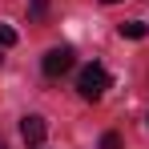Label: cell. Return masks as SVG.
Listing matches in <instances>:
<instances>
[{
    "mask_svg": "<svg viewBox=\"0 0 149 149\" xmlns=\"http://www.w3.org/2000/svg\"><path fill=\"white\" fill-rule=\"evenodd\" d=\"M0 45H4V49L16 45V28H12V24H0Z\"/></svg>",
    "mask_w": 149,
    "mask_h": 149,
    "instance_id": "cell-5",
    "label": "cell"
},
{
    "mask_svg": "<svg viewBox=\"0 0 149 149\" xmlns=\"http://www.w3.org/2000/svg\"><path fill=\"white\" fill-rule=\"evenodd\" d=\"M40 69H45V77H65L69 69H73V49H69V45L49 49V52H45V61H40Z\"/></svg>",
    "mask_w": 149,
    "mask_h": 149,
    "instance_id": "cell-2",
    "label": "cell"
},
{
    "mask_svg": "<svg viewBox=\"0 0 149 149\" xmlns=\"http://www.w3.org/2000/svg\"><path fill=\"white\" fill-rule=\"evenodd\" d=\"M45 12V0H32V16H40Z\"/></svg>",
    "mask_w": 149,
    "mask_h": 149,
    "instance_id": "cell-7",
    "label": "cell"
},
{
    "mask_svg": "<svg viewBox=\"0 0 149 149\" xmlns=\"http://www.w3.org/2000/svg\"><path fill=\"white\" fill-rule=\"evenodd\" d=\"M4 52H8V49H4V45H0V61H4Z\"/></svg>",
    "mask_w": 149,
    "mask_h": 149,
    "instance_id": "cell-8",
    "label": "cell"
},
{
    "mask_svg": "<svg viewBox=\"0 0 149 149\" xmlns=\"http://www.w3.org/2000/svg\"><path fill=\"white\" fill-rule=\"evenodd\" d=\"M109 85H113V77H109V69H105V65H85V69H81V77H77V93H81L85 101H101Z\"/></svg>",
    "mask_w": 149,
    "mask_h": 149,
    "instance_id": "cell-1",
    "label": "cell"
},
{
    "mask_svg": "<svg viewBox=\"0 0 149 149\" xmlns=\"http://www.w3.org/2000/svg\"><path fill=\"white\" fill-rule=\"evenodd\" d=\"M20 137H24L28 145H45V137H49V125H45V117H40V113H28L24 121H20Z\"/></svg>",
    "mask_w": 149,
    "mask_h": 149,
    "instance_id": "cell-3",
    "label": "cell"
},
{
    "mask_svg": "<svg viewBox=\"0 0 149 149\" xmlns=\"http://www.w3.org/2000/svg\"><path fill=\"white\" fill-rule=\"evenodd\" d=\"M117 32L129 36V40H145V36H149V28L141 24V20H125V24H117Z\"/></svg>",
    "mask_w": 149,
    "mask_h": 149,
    "instance_id": "cell-4",
    "label": "cell"
},
{
    "mask_svg": "<svg viewBox=\"0 0 149 149\" xmlns=\"http://www.w3.org/2000/svg\"><path fill=\"white\" fill-rule=\"evenodd\" d=\"M0 149H4V145H0Z\"/></svg>",
    "mask_w": 149,
    "mask_h": 149,
    "instance_id": "cell-10",
    "label": "cell"
},
{
    "mask_svg": "<svg viewBox=\"0 0 149 149\" xmlns=\"http://www.w3.org/2000/svg\"><path fill=\"white\" fill-rule=\"evenodd\" d=\"M101 4H117V0H101Z\"/></svg>",
    "mask_w": 149,
    "mask_h": 149,
    "instance_id": "cell-9",
    "label": "cell"
},
{
    "mask_svg": "<svg viewBox=\"0 0 149 149\" xmlns=\"http://www.w3.org/2000/svg\"><path fill=\"white\" fill-rule=\"evenodd\" d=\"M101 149H121V137H117V133H105V137H101Z\"/></svg>",
    "mask_w": 149,
    "mask_h": 149,
    "instance_id": "cell-6",
    "label": "cell"
}]
</instances>
